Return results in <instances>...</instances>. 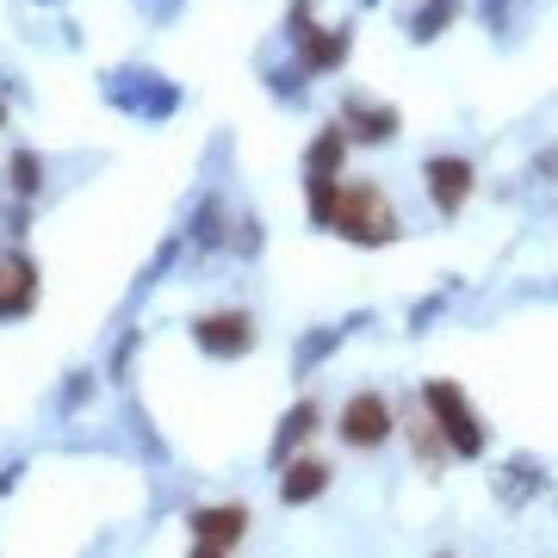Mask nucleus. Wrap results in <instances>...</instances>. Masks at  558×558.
Segmentation results:
<instances>
[{
    "mask_svg": "<svg viewBox=\"0 0 558 558\" xmlns=\"http://www.w3.org/2000/svg\"><path fill=\"white\" fill-rule=\"evenodd\" d=\"M341 112H348V119H341V131H348V137H366V143H391V137H398V112H391V106L348 100Z\"/></svg>",
    "mask_w": 558,
    "mask_h": 558,
    "instance_id": "obj_10",
    "label": "nucleus"
},
{
    "mask_svg": "<svg viewBox=\"0 0 558 558\" xmlns=\"http://www.w3.org/2000/svg\"><path fill=\"white\" fill-rule=\"evenodd\" d=\"M341 440H348V447H385V440H391V403H385L379 391L348 398V410H341Z\"/></svg>",
    "mask_w": 558,
    "mask_h": 558,
    "instance_id": "obj_5",
    "label": "nucleus"
},
{
    "mask_svg": "<svg viewBox=\"0 0 558 558\" xmlns=\"http://www.w3.org/2000/svg\"><path fill=\"white\" fill-rule=\"evenodd\" d=\"M329 490V459L311 447V453L299 459H286V478H279V502H311Z\"/></svg>",
    "mask_w": 558,
    "mask_h": 558,
    "instance_id": "obj_8",
    "label": "nucleus"
},
{
    "mask_svg": "<svg viewBox=\"0 0 558 558\" xmlns=\"http://www.w3.org/2000/svg\"><path fill=\"white\" fill-rule=\"evenodd\" d=\"M0 119H7V112H0Z\"/></svg>",
    "mask_w": 558,
    "mask_h": 558,
    "instance_id": "obj_14",
    "label": "nucleus"
},
{
    "mask_svg": "<svg viewBox=\"0 0 558 558\" xmlns=\"http://www.w3.org/2000/svg\"><path fill=\"white\" fill-rule=\"evenodd\" d=\"M422 403H428V416H435V428L447 435V447H453L459 459H478L484 453V422H478V410H472V398L459 391L453 379H435L428 391H422Z\"/></svg>",
    "mask_w": 558,
    "mask_h": 558,
    "instance_id": "obj_2",
    "label": "nucleus"
},
{
    "mask_svg": "<svg viewBox=\"0 0 558 558\" xmlns=\"http://www.w3.org/2000/svg\"><path fill=\"white\" fill-rule=\"evenodd\" d=\"M193 341H199L205 354L236 360V354L255 348V323H248V311H205V317L193 323Z\"/></svg>",
    "mask_w": 558,
    "mask_h": 558,
    "instance_id": "obj_3",
    "label": "nucleus"
},
{
    "mask_svg": "<svg viewBox=\"0 0 558 558\" xmlns=\"http://www.w3.org/2000/svg\"><path fill=\"white\" fill-rule=\"evenodd\" d=\"M472 186H478V174H472L465 156H428V199H435L440 211H465Z\"/></svg>",
    "mask_w": 558,
    "mask_h": 558,
    "instance_id": "obj_6",
    "label": "nucleus"
},
{
    "mask_svg": "<svg viewBox=\"0 0 558 558\" xmlns=\"http://www.w3.org/2000/svg\"><path fill=\"white\" fill-rule=\"evenodd\" d=\"M348 131H341V124H329V131H323L317 143H311V156H304V174L311 180H336L341 174V156H348Z\"/></svg>",
    "mask_w": 558,
    "mask_h": 558,
    "instance_id": "obj_11",
    "label": "nucleus"
},
{
    "mask_svg": "<svg viewBox=\"0 0 558 558\" xmlns=\"http://www.w3.org/2000/svg\"><path fill=\"white\" fill-rule=\"evenodd\" d=\"M329 230H341L360 248H385V242L398 236V211H391V199H385L373 180H348V186H336V218H329Z\"/></svg>",
    "mask_w": 558,
    "mask_h": 558,
    "instance_id": "obj_1",
    "label": "nucleus"
},
{
    "mask_svg": "<svg viewBox=\"0 0 558 558\" xmlns=\"http://www.w3.org/2000/svg\"><path fill=\"white\" fill-rule=\"evenodd\" d=\"M317 428H323V403H311L304 398L292 416H286V428H279V440H274V459L286 465V459H299L311 440H317Z\"/></svg>",
    "mask_w": 558,
    "mask_h": 558,
    "instance_id": "obj_9",
    "label": "nucleus"
},
{
    "mask_svg": "<svg viewBox=\"0 0 558 558\" xmlns=\"http://www.w3.org/2000/svg\"><path fill=\"white\" fill-rule=\"evenodd\" d=\"M242 534H248V509H242V502H218V509H193V546H199V558L230 553V546H236Z\"/></svg>",
    "mask_w": 558,
    "mask_h": 558,
    "instance_id": "obj_4",
    "label": "nucleus"
},
{
    "mask_svg": "<svg viewBox=\"0 0 558 558\" xmlns=\"http://www.w3.org/2000/svg\"><path fill=\"white\" fill-rule=\"evenodd\" d=\"M38 304V267L25 255H0V317H25Z\"/></svg>",
    "mask_w": 558,
    "mask_h": 558,
    "instance_id": "obj_7",
    "label": "nucleus"
},
{
    "mask_svg": "<svg viewBox=\"0 0 558 558\" xmlns=\"http://www.w3.org/2000/svg\"><path fill=\"white\" fill-rule=\"evenodd\" d=\"M13 186H20V193H32V186H38V156H20V161H13Z\"/></svg>",
    "mask_w": 558,
    "mask_h": 558,
    "instance_id": "obj_13",
    "label": "nucleus"
},
{
    "mask_svg": "<svg viewBox=\"0 0 558 558\" xmlns=\"http://www.w3.org/2000/svg\"><path fill=\"white\" fill-rule=\"evenodd\" d=\"M341 62H348V32H304V69L329 75Z\"/></svg>",
    "mask_w": 558,
    "mask_h": 558,
    "instance_id": "obj_12",
    "label": "nucleus"
}]
</instances>
